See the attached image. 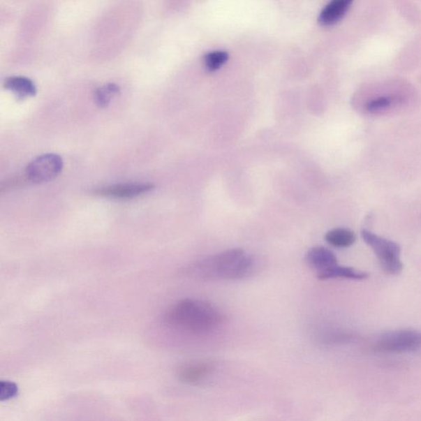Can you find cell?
I'll return each mask as SVG.
<instances>
[{
  "label": "cell",
  "instance_id": "cell-1",
  "mask_svg": "<svg viewBox=\"0 0 421 421\" xmlns=\"http://www.w3.org/2000/svg\"><path fill=\"white\" fill-rule=\"evenodd\" d=\"M165 321L175 330L202 334L221 326L224 317L219 309L209 303L185 299L168 309Z\"/></svg>",
  "mask_w": 421,
  "mask_h": 421
},
{
  "label": "cell",
  "instance_id": "cell-2",
  "mask_svg": "<svg viewBox=\"0 0 421 421\" xmlns=\"http://www.w3.org/2000/svg\"><path fill=\"white\" fill-rule=\"evenodd\" d=\"M253 267V258L237 248L202 259L189 268V274L205 280H237L251 274Z\"/></svg>",
  "mask_w": 421,
  "mask_h": 421
},
{
  "label": "cell",
  "instance_id": "cell-3",
  "mask_svg": "<svg viewBox=\"0 0 421 421\" xmlns=\"http://www.w3.org/2000/svg\"><path fill=\"white\" fill-rule=\"evenodd\" d=\"M364 242L373 249L383 269L387 274H399L404 268L401 261V248L399 244L392 240L378 237L367 230L362 231Z\"/></svg>",
  "mask_w": 421,
  "mask_h": 421
},
{
  "label": "cell",
  "instance_id": "cell-4",
  "mask_svg": "<svg viewBox=\"0 0 421 421\" xmlns=\"http://www.w3.org/2000/svg\"><path fill=\"white\" fill-rule=\"evenodd\" d=\"M421 348V332L404 330L385 333L374 345L381 353L401 354L413 353Z\"/></svg>",
  "mask_w": 421,
  "mask_h": 421
},
{
  "label": "cell",
  "instance_id": "cell-5",
  "mask_svg": "<svg viewBox=\"0 0 421 421\" xmlns=\"http://www.w3.org/2000/svg\"><path fill=\"white\" fill-rule=\"evenodd\" d=\"M63 168L61 156L54 154L41 155L27 165L25 179L35 184L48 183L61 173Z\"/></svg>",
  "mask_w": 421,
  "mask_h": 421
},
{
  "label": "cell",
  "instance_id": "cell-6",
  "mask_svg": "<svg viewBox=\"0 0 421 421\" xmlns=\"http://www.w3.org/2000/svg\"><path fill=\"white\" fill-rule=\"evenodd\" d=\"M154 188L155 185L151 183H124L97 189L94 193L113 200H128L143 195Z\"/></svg>",
  "mask_w": 421,
  "mask_h": 421
},
{
  "label": "cell",
  "instance_id": "cell-7",
  "mask_svg": "<svg viewBox=\"0 0 421 421\" xmlns=\"http://www.w3.org/2000/svg\"><path fill=\"white\" fill-rule=\"evenodd\" d=\"M306 262L318 274L339 265L335 254L330 249L323 246L309 249L306 253Z\"/></svg>",
  "mask_w": 421,
  "mask_h": 421
},
{
  "label": "cell",
  "instance_id": "cell-8",
  "mask_svg": "<svg viewBox=\"0 0 421 421\" xmlns=\"http://www.w3.org/2000/svg\"><path fill=\"white\" fill-rule=\"evenodd\" d=\"M214 369V364L209 362L184 364L179 369L178 378L187 385H196L209 376Z\"/></svg>",
  "mask_w": 421,
  "mask_h": 421
},
{
  "label": "cell",
  "instance_id": "cell-9",
  "mask_svg": "<svg viewBox=\"0 0 421 421\" xmlns=\"http://www.w3.org/2000/svg\"><path fill=\"white\" fill-rule=\"evenodd\" d=\"M3 86L6 89L13 91L20 99L34 96L37 92L35 83L30 78L22 76H13L6 78Z\"/></svg>",
  "mask_w": 421,
  "mask_h": 421
},
{
  "label": "cell",
  "instance_id": "cell-10",
  "mask_svg": "<svg viewBox=\"0 0 421 421\" xmlns=\"http://www.w3.org/2000/svg\"><path fill=\"white\" fill-rule=\"evenodd\" d=\"M351 2L349 0H334L323 9L319 22L323 25H332L339 22L348 12Z\"/></svg>",
  "mask_w": 421,
  "mask_h": 421
},
{
  "label": "cell",
  "instance_id": "cell-11",
  "mask_svg": "<svg viewBox=\"0 0 421 421\" xmlns=\"http://www.w3.org/2000/svg\"><path fill=\"white\" fill-rule=\"evenodd\" d=\"M367 272L356 271L353 268L348 267L336 265L327 271L318 274L319 280H328L333 279H346L353 280H364L367 279Z\"/></svg>",
  "mask_w": 421,
  "mask_h": 421
},
{
  "label": "cell",
  "instance_id": "cell-12",
  "mask_svg": "<svg viewBox=\"0 0 421 421\" xmlns=\"http://www.w3.org/2000/svg\"><path fill=\"white\" fill-rule=\"evenodd\" d=\"M326 242L336 248H348L351 246L356 239L353 231L346 228L332 229L325 235Z\"/></svg>",
  "mask_w": 421,
  "mask_h": 421
},
{
  "label": "cell",
  "instance_id": "cell-13",
  "mask_svg": "<svg viewBox=\"0 0 421 421\" xmlns=\"http://www.w3.org/2000/svg\"><path fill=\"white\" fill-rule=\"evenodd\" d=\"M119 92L120 87L117 84H115V83H108V84L100 87V89H97L94 91L95 103L99 108H106L110 104L111 99L115 96L119 94Z\"/></svg>",
  "mask_w": 421,
  "mask_h": 421
},
{
  "label": "cell",
  "instance_id": "cell-14",
  "mask_svg": "<svg viewBox=\"0 0 421 421\" xmlns=\"http://www.w3.org/2000/svg\"><path fill=\"white\" fill-rule=\"evenodd\" d=\"M228 53L221 52V50H215V52L208 53L206 55L205 58V66L210 71H214L223 66L228 61Z\"/></svg>",
  "mask_w": 421,
  "mask_h": 421
},
{
  "label": "cell",
  "instance_id": "cell-15",
  "mask_svg": "<svg viewBox=\"0 0 421 421\" xmlns=\"http://www.w3.org/2000/svg\"><path fill=\"white\" fill-rule=\"evenodd\" d=\"M18 393V387L15 383L2 381H0V401H6L15 397Z\"/></svg>",
  "mask_w": 421,
  "mask_h": 421
},
{
  "label": "cell",
  "instance_id": "cell-16",
  "mask_svg": "<svg viewBox=\"0 0 421 421\" xmlns=\"http://www.w3.org/2000/svg\"><path fill=\"white\" fill-rule=\"evenodd\" d=\"M392 101L390 97H379V98L374 99L367 105V110L369 111H378L383 109H386L388 106H390Z\"/></svg>",
  "mask_w": 421,
  "mask_h": 421
}]
</instances>
